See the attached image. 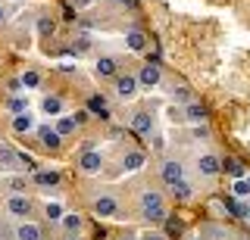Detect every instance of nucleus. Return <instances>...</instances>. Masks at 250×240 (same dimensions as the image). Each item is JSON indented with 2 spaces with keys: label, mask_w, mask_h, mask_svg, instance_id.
I'll return each mask as SVG.
<instances>
[{
  "label": "nucleus",
  "mask_w": 250,
  "mask_h": 240,
  "mask_svg": "<svg viewBox=\"0 0 250 240\" xmlns=\"http://www.w3.org/2000/svg\"><path fill=\"white\" fill-rule=\"evenodd\" d=\"M119 6H135V0H116Z\"/></svg>",
  "instance_id": "obj_38"
},
{
  "label": "nucleus",
  "mask_w": 250,
  "mask_h": 240,
  "mask_svg": "<svg viewBox=\"0 0 250 240\" xmlns=\"http://www.w3.org/2000/svg\"><path fill=\"white\" fill-rule=\"evenodd\" d=\"M94 69H97V75H100V78H116V72H119V63H116L113 56H100Z\"/></svg>",
  "instance_id": "obj_10"
},
{
  "label": "nucleus",
  "mask_w": 250,
  "mask_h": 240,
  "mask_svg": "<svg viewBox=\"0 0 250 240\" xmlns=\"http://www.w3.org/2000/svg\"><path fill=\"white\" fill-rule=\"evenodd\" d=\"M194 134H197V137H209V131L203 128V125H197V128H194Z\"/></svg>",
  "instance_id": "obj_35"
},
{
  "label": "nucleus",
  "mask_w": 250,
  "mask_h": 240,
  "mask_svg": "<svg viewBox=\"0 0 250 240\" xmlns=\"http://www.w3.org/2000/svg\"><path fill=\"white\" fill-rule=\"evenodd\" d=\"M88 110H91V112H97L100 119H109V106H106V100L100 97V94L88 97Z\"/></svg>",
  "instance_id": "obj_14"
},
{
  "label": "nucleus",
  "mask_w": 250,
  "mask_h": 240,
  "mask_svg": "<svg viewBox=\"0 0 250 240\" xmlns=\"http://www.w3.org/2000/svg\"><path fill=\"white\" fill-rule=\"evenodd\" d=\"M47 219H50V222L62 219V209H60V203H47Z\"/></svg>",
  "instance_id": "obj_30"
},
{
  "label": "nucleus",
  "mask_w": 250,
  "mask_h": 240,
  "mask_svg": "<svg viewBox=\"0 0 250 240\" xmlns=\"http://www.w3.org/2000/svg\"><path fill=\"white\" fill-rule=\"evenodd\" d=\"M10 187H13V190H25V181H22V178H13Z\"/></svg>",
  "instance_id": "obj_34"
},
{
  "label": "nucleus",
  "mask_w": 250,
  "mask_h": 240,
  "mask_svg": "<svg viewBox=\"0 0 250 240\" xmlns=\"http://www.w3.org/2000/svg\"><path fill=\"white\" fill-rule=\"evenodd\" d=\"M141 240H166L163 234H147V237H141Z\"/></svg>",
  "instance_id": "obj_37"
},
{
  "label": "nucleus",
  "mask_w": 250,
  "mask_h": 240,
  "mask_svg": "<svg viewBox=\"0 0 250 240\" xmlns=\"http://www.w3.org/2000/svg\"><path fill=\"white\" fill-rule=\"evenodd\" d=\"M125 41H128V47L135 50V53H141L147 47V37H144V32H138V28H131L128 35H125Z\"/></svg>",
  "instance_id": "obj_16"
},
{
  "label": "nucleus",
  "mask_w": 250,
  "mask_h": 240,
  "mask_svg": "<svg viewBox=\"0 0 250 240\" xmlns=\"http://www.w3.org/2000/svg\"><path fill=\"white\" fill-rule=\"evenodd\" d=\"M53 28H57V25H53V19H47V16L38 19V32H41L44 37H47V35H53Z\"/></svg>",
  "instance_id": "obj_29"
},
{
  "label": "nucleus",
  "mask_w": 250,
  "mask_h": 240,
  "mask_svg": "<svg viewBox=\"0 0 250 240\" xmlns=\"http://www.w3.org/2000/svg\"><path fill=\"white\" fill-rule=\"evenodd\" d=\"M222 168H225V172H229L231 178H238V181H241V178H247V168H244V162H241V159H234V156L222 159Z\"/></svg>",
  "instance_id": "obj_12"
},
{
  "label": "nucleus",
  "mask_w": 250,
  "mask_h": 240,
  "mask_svg": "<svg viewBox=\"0 0 250 240\" xmlns=\"http://www.w3.org/2000/svg\"><path fill=\"white\" fill-rule=\"evenodd\" d=\"M19 166H22V168H28V172H35V159H31L28 153H19Z\"/></svg>",
  "instance_id": "obj_31"
},
{
  "label": "nucleus",
  "mask_w": 250,
  "mask_h": 240,
  "mask_svg": "<svg viewBox=\"0 0 250 240\" xmlns=\"http://www.w3.org/2000/svg\"><path fill=\"white\" fill-rule=\"evenodd\" d=\"M35 128V119H31L28 112H22V115H16L13 119V131H19V134H25V131Z\"/></svg>",
  "instance_id": "obj_19"
},
{
  "label": "nucleus",
  "mask_w": 250,
  "mask_h": 240,
  "mask_svg": "<svg viewBox=\"0 0 250 240\" xmlns=\"http://www.w3.org/2000/svg\"><path fill=\"white\" fill-rule=\"evenodd\" d=\"M38 137H41V147H47V150H60V144H62V137L57 134V128H47V125L38 128Z\"/></svg>",
  "instance_id": "obj_8"
},
{
  "label": "nucleus",
  "mask_w": 250,
  "mask_h": 240,
  "mask_svg": "<svg viewBox=\"0 0 250 240\" xmlns=\"http://www.w3.org/2000/svg\"><path fill=\"white\" fill-rule=\"evenodd\" d=\"M234 197H238V200H244V197H250V184L244 181V178H241V181H234Z\"/></svg>",
  "instance_id": "obj_28"
},
{
  "label": "nucleus",
  "mask_w": 250,
  "mask_h": 240,
  "mask_svg": "<svg viewBox=\"0 0 250 240\" xmlns=\"http://www.w3.org/2000/svg\"><path fill=\"white\" fill-rule=\"evenodd\" d=\"M166 231H169V234H178V231H182V222H178V219H169L166 222Z\"/></svg>",
  "instance_id": "obj_32"
},
{
  "label": "nucleus",
  "mask_w": 250,
  "mask_h": 240,
  "mask_svg": "<svg viewBox=\"0 0 250 240\" xmlns=\"http://www.w3.org/2000/svg\"><path fill=\"white\" fill-rule=\"evenodd\" d=\"M16 237H19V240H41V228L31 224V222H22L19 231H16Z\"/></svg>",
  "instance_id": "obj_13"
},
{
  "label": "nucleus",
  "mask_w": 250,
  "mask_h": 240,
  "mask_svg": "<svg viewBox=\"0 0 250 240\" xmlns=\"http://www.w3.org/2000/svg\"><path fill=\"white\" fill-rule=\"evenodd\" d=\"M169 190H172V197H175V200H188V197H191V190H194V187H191V184H188L185 178H182V181H175V184H172Z\"/></svg>",
  "instance_id": "obj_21"
},
{
  "label": "nucleus",
  "mask_w": 250,
  "mask_h": 240,
  "mask_svg": "<svg viewBox=\"0 0 250 240\" xmlns=\"http://www.w3.org/2000/svg\"><path fill=\"white\" fill-rule=\"evenodd\" d=\"M6 209H10L13 215H19V219H25V215L31 212V203H28V197L16 193V197H10V203H6Z\"/></svg>",
  "instance_id": "obj_9"
},
{
  "label": "nucleus",
  "mask_w": 250,
  "mask_h": 240,
  "mask_svg": "<svg viewBox=\"0 0 250 240\" xmlns=\"http://www.w3.org/2000/svg\"><path fill=\"white\" fill-rule=\"evenodd\" d=\"M122 166L128 168V172H138L141 166H144V153L141 150H131V153H125V159H122Z\"/></svg>",
  "instance_id": "obj_17"
},
{
  "label": "nucleus",
  "mask_w": 250,
  "mask_h": 240,
  "mask_svg": "<svg viewBox=\"0 0 250 240\" xmlns=\"http://www.w3.org/2000/svg\"><path fill=\"white\" fill-rule=\"evenodd\" d=\"M122 240H128V237H122Z\"/></svg>",
  "instance_id": "obj_42"
},
{
  "label": "nucleus",
  "mask_w": 250,
  "mask_h": 240,
  "mask_svg": "<svg viewBox=\"0 0 250 240\" xmlns=\"http://www.w3.org/2000/svg\"><path fill=\"white\" fill-rule=\"evenodd\" d=\"M135 91H138V78H131V75H116V94L122 100L135 97Z\"/></svg>",
  "instance_id": "obj_6"
},
{
  "label": "nucleus",
  "mask_w": 250,
  "mask_h": 240,
  "mask_svg": "<svg viewBox=\"0 0 250 240\" xmlns=\"http://www.w3.org/2000/svg\"><path fill=\"white\" fill-rule=\"evenodd\" d=\"M75 125H78V122L72 119V115H62V119L57 122V134H60V137H66V134H72V131H75Z\"/></svg>",
  "instance_id": "obj_24"
},
{
  "label": "nucleus",
  "mask_w": 250,
  "mask_h": 240,
  "mask_svg": "<svg viewBox=\"0 0 250 240\" xmlns=\"http://www.w3.org/2000/svg\"><path fill=\"white\" fill-rule=\"evenodd\" d=\"M244 181H247V184H250V175H247V178H244Z\"/></svg>",
  "instance_id": "obj_40"
},
{
  "label": "nucleus",
  "mask_w": 250,
  "mask_h": 240,
  "mask_svg": "<svg viewBox=\"0 0 250 240\" xmlns=\"http://www.w3.org/2000/svg\"><path fill=\"white\" fill-rule=\"evenodd\" d=\"M160 178L172 187L175 181H182V178H185V166H182L178 159H166V162L160 166Z\"/></svg>",
  "instance_id": "obj_3"
},
{
  "label": "nucleus",
  "mask_w": 250,
  "mask_h": 240,
  "mask_svg": "<svg viewBox=\"0 0 250 240\" xmlns=\"http://www.w3.org/2000/svg\"><path fill=\"white\" fill-rule=\"evenodd\" d=\"M41 110H44L47 115H60V112H62V100H60V97H44Z\"/></svg>",
  "instance_id": "obj_22"
},
{
  "label": "nucleus",
  "mask_w": 250,
  "mask_h": 240,
  "mask_svg": "<svg viewBox=\"0 0 250 240\" xmlns=\"http://www.w3.org/2000/svg\"><path fill=\"white\" fill-rule=\"evenodd\" d=\"M197 172H200L203 178H213V175H219V172H222V159L213 156V153H203V156L197 159Z\"/></svg>",
  "instance_id": "obj_4"
},
{
  "label": "nucleus",
  "mask_w": 250,
  "mask_h": 240,
  "mask_svg": "<svg viewBox=\"0 0 250 240\" xmlns=\"http://www.w3.org/2000/svg\"><path fill=\"white\" fill-rule=\"evenodd\" d=\"M91 0H72V6H78V10H82V6H88Z\"/></svg>",
  "instance_id": "obj_36"
},
{
  "label": "nucleus",
  "mask_w": 250,
  "mask_h": 240,
  "mask_svg": "<svg viewBox=\"0 0 250 240\" xmlns=\"http://www.w3.org/2000/svg\"><path fill=\"white\" fill-rule=\"evenodd\" d=\"M138 84H144V88H156V84H160V66H156V63H147V66H141Z\"/></svg>",
  "instance_id": "obj_7"
},
{
  "label": "nucleus",
  "mask_w": 250,
  "mask_h": 240,
  "mask_svg": "<svg viewBox=\"0 0 250 240\" xmlns=\"http://www.w3.org/2000/svg\"><path fill=\"white\" fill-rule=\"evenodd\" d=\"M6 110H10V112H16V115H22V112H28V103H25L22 97H13L10 103H6Z\"/></svg>",
  "instance_id": "obj_26"
},
{
  "label": "nucleus",
  "mask_w": 250,
  "mask_h": 240,
  "mask_svg": "<svg viewBox=\"0 0 250 240\" xmlns=\"http://www.w3.org/2000/svg\"><path fill=\"white\" fill-rule=\"evenodd\" d=\"M78 166H82V172H84V175H97V172H100V166H104V156H100L97 150H84V153H82V159H78Z\"/></svg>",
  "instance_id": "obj_5"
},
{
  "label": "nucleus",
  "mask_w": 250,
  "mask_h": 240,
  "mask_svg": "<svg viewBox=\"0 0 250 240\" xmlns=\"http://www.w3.org/2000/svg\"><path fill=\"white\" fill-rule=\"evenodd\" d=\"M185 115H188V122H194V125H200V122L207 119V110H203L200 103H188V110H185Z\"/></svg>",
  "instance_id": "obj_18"
},
{
  "label": "nucleus",
  "mask_w": 250,
  "mask_h": 240,
  "mask_svg": "<svg viewBox=\"0 0 250 240\" xmlns=\"http://www.w3.org/2000/svg\"><path fill=\"white\" fill-rule=\"evenodd\" d=\"M141 219H147V222H163L166 219V206H163V197L156 190L141 193Z\"/></svg>",
  "instance_id": "obj_1"
},
{
  "label": "nucleus",
  "mask_w": 250,
  "mask_h": 240,
  "mask_svg": "<svg viewBox=\"0 0 250 240\" xmlns=\"http://www.w3.org/2000/svg\"><path fill=\"white\" fill-rule=\"evenodd\" d=\"M94 212H97L100 219H119V203H116V197L104 193V197L94 200Z\"/></svg>",
  "instance_id": "obj_2"
},
{
  "label": "nucleus",
  "mask_w": 250,
  "mask_h": 240,
  "mask_svg": "<svg viewBox=\"0 0 250 240\" xmlns=\"http://www.w3.org/2000/svg\"><path fill=\"white\" fill-rule=\"evenodd\" d=\"M225 209H229V212H234V219H250V212H247V209L241 206L234 197H225Z\"/></svg>",
  "instance_id": "obj_23"
},
{
  "label": "nucleus",
  "mask_w": 250,
  "mask_h": 240,
  "mask_svg": "<svg viewBox=\"0 0 250 240\" xmlns=\"http://www.w3.org/2000/svg\"><path fill=\"white\" fill-rule=\"evenodd\" d=\"M69 240H78V237H69Z\"/></svg>",
  "instance_id": "obj_41"
},
{
  "label": "nucleus",
  "mask_w": 250,
  "mask_h": 240,
  "mask_svg": "<svg viewBox=\"0 0 250 240\" xmlns=\"http://www.w3.org/2000/svg\"><path fill=\"white\" fill-rule=\"evenodd\" d=\"M19 166V153L13 147H0V168H16Z\"/></svg>",
  "instance_id": "obj_15"
},
{
  "label": "nucleus",
  "mask_w": 250,
  "mask_h": 240,
  "mask_svg": "<svg viewBox=\"0 0 250 240\" xmlns=\"http://www.w3.org/2000/svg\"><path fill=\"white\" fill-rule=\"evenodd\" d=\"M0 22H3V6H0Z\"/></svg>",
  "instance_id": "obj_39"
},
{
  "label": "nucleus",
  "mask_w": 250,
  "mask_h": 240,
  "mask_svg": "<svg viewBox=\"0 0 250 240\" xmlns=\"http://www.w3.org/2000/svg\"><path fill=\"white\" fill-rule=\"evenodd\" d=\"M35 181L41 187H57L60 184V172H35Z\"/></svg>",
  "instance_id": "obj_20"
},
{
  "label": "nucleus",
  "mask_w": 250,
  "mask_h": 240,
  "mask_svg": "<svg viewBox=\"0 0 250 240\" xmlns=\"http://www.w3.org/2000/svg\"><path fill=\"white\" fill-rule=\"evenodd\" d=\"M19 91H22V81H19V78H13V81H10V94L16 97V94H19Z\"/></svg>",
  "instance_id": "obj_33"
},
{
  "label": "nucleus",
  "mask_w": 250,
  "mask_h": 240,
  "mask_svg": "<svg viewBox=\"0 0 250 240\" xmlns=\"http://www.w3.org/2000/svg\"><path fill=\"white\" fill-rule=\"evenodd\" d=\"M62 228H66L69 234H78V231H82V215H66V219H62Z\"/></svg>",
  "instance_id": "obj_25"
},
{
  "label": "nucleus",
  "mask_w": 250,
  "mask_h": 240,
  "mask_svg": "<svg viewBox=\"0 0 250 240\" xmlns=\"http://www.w3.org/2000/svg\"><path fill=\"white\" fill-rule=\"evenodd\" d=\"M19 81H22V88H38V84H41V75H38V72H25Z\"/></svg>",
  "instance_id": "obj_27"
},
{
  "label": "nucleus",
  "mask_w": 250,
  "mask_h": 240,
  "mask_svg": "<svg viewBox=\"0 0 250 240\" xmlns=\"http://www.w3.org/2000/svg\"><path fill=\"white\" fill-rule=\"evenodd\" d=\"M131 128H135V134H150V131H153V115L150 112H135Z\"/></svg>",
  "instance_id": "obj_11"
}]
</instances>
